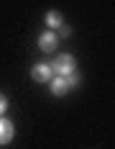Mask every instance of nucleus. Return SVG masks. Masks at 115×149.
Instances as JSON below:
<instances>
[{"label":"nucleus","mask_w":115,"mask_h":149,"mask_svg":"<svg viewBox=\"0 0 115 149\" xmlns=\"http://www.w3.org/2000/svg\"><path fill=\"white\" fill-rule=\"evenodd\" d=\"M51 67V72L54 74H59V77H64V74H69L72 70H77V62H74V57L72 54H59L56 59L49 64Z\"/></svg>","instance_id":"nucleus-1"},{"label":"nucleus","mask_w":115,"mask_h":149,"mask_svg":"<svg viewBox=\"0 0 115 149\" xmlns=\"http://www.w3.org/2000/svg\"><path fill=\"white\" fill-rule=\"evenodd\" d=\"M56 46H59V36H56V31H43L41 36H39V49H41L43 54H51V52H56Z\"/></svg>","instance_id":"nucleus-2"},{"label":"nucleus","mask_w":115,"mask_h":149,"mask_svg":"<svg viewBox=\"0 0 115 149\" xmlns=\"http://www.w3.org/2000/svg\"><path fill=\"white\" fill-rule=\"evenodd\" d=\"M31 77H33L36 82H49V80L54 77V72H51V67H49L46 62H41V64H33V70H31Z\"/></svg>","instance_id":"nucleus-3"},{"label":"nucleus","mask_w":115,"mask_h":149,"mask_svg":"<svg viewBox=\"0 0 115 149\" xmlns=\"http://www.w3.org/2000/svg\"><path fill=\"white\" fill-rule=\"evenodd\" d=\"M13 136H15L13 123L5 118V116H0V144H10V141H13Z\"/></svg>","instance_id":"nucleus-4"},{"label":"nucleus","mask_w":115,"mask_h":149,"mask_svg":"<svg viewBox=\"0 0 115 149\" xmlns=\"http://www.w3.org/2000/svg\"><path fill=\"white\" fill-rule=\"evenodd\" d=\"M49 85H51V93H54L56 98H61V95H67V93H69L67 80H64V77H59V74H54V77L49 80Z\"/></svg>","instance_id":"nucleus-5"},{"label":"nucleus","mask_w":115,"mask_h":149,"mask_svg":"<svg viewBox=\"0 0 115 149\" xmlns=\"http://www.w3.org/2000/svg\"><path fill=\"white\" fill-rule=\"evenodd\" d=\"M43 21H46V29H49V31H56L59 26L64 23V18H61V13H59V10H49Z\"/></svg>","instance_id":"nucleus-6"},{"label":"nucleus","mask_w":115,"mask_h":149,"mask_svg":"<svg viewBox=\"0 0 115 149\" xmlns=\"http://www.w3.org/2000/svg\"><path fill=\"white\" fill-rule=\"evenodd\" d=\"M64 80H67V85H69V88H74V85H79V80H82V77H79L77 70H72L69 74H64Z\"/></svg>","instance_id":"nucleus-7"},{"label":"nucleus","mask_w":115,"mask_h":149,"mask_svg":"<svg viewBox=\"0 0 115 149\" xmlns=\"http://www.w3.org/2000/svg\"><path fill=\"white\" fill-rule=\"evenodd\" d=\"M59 33H56V36H72V29H69V26H67V23H61V26H59Z\"/></svg>","instance_id":"nucleus-8"},{"label":"nucleus","mask_w":115,"mask_h":149,"mask_svg":"<svg viewBox=\"0 0 115 149\" xmlns=\"http://www.w3.org/2000/svg\"><path fill=\"white\" fill-rule=\"evenodd\" d=\"M5 111H8V98L0 95V116H5Z\"/></svg>","instance_id":"nucleus-9"}]
</instances>
